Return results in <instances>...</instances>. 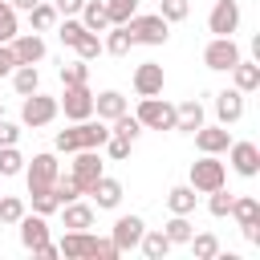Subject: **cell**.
I'll list each match as a JSON object with an SVG mask.
<instances>
[{"label":"cell","instance_id":"1","mask_svg":"<svg viewBox=\"0 0 260 260\" xmlns=\"http://www.w3.org/2000/svg\"><path fill=\"white\" fill-rule=\"evenodd\" d=\"M24 162H28V167H24L20 175H24V183H28V195L53 191V183H57V175H61L57 154H53V150H41V154H32V158H24Z\"/></svg>","mask_w":260,"mask_h":260},{"label":"cell","instance_id":"2","mask_svg":"<svg viewBox=\"0 0 260 260\" xmlns=\"http://www.w3.org/2000/svg\"><path fill=\"white\" fill-rule=\"evenodd\" d=\"M126 28H130L134 45H167V37H171V24L158 12H134L126 20Z\"/></svg>","mask_w":260,"mask_h":260},{"label":"cell","instance_id":"3","mask_svg":"<svg viewBox=\"0 0 260 260\" xmlns=\"http://www.w3.org/2000/svg\"><path fill=\"white\" fill-rule=\"evenodd\" d=\"M134 118L142 122V130H175V106H171L167 98H158V93L138 98Z\"/></svg>","mask_w":260,"mask_h":260},{"label":"cell","instance_id":"4","mask_svg":"<svg viewBox=\"0 0 260 260\" xmlns=\"http://www.w3.org/2000/svg\"><path fill=\"white\" fill-rule=\"evenodd\" d=\"M61 114V106H57V98H49V93H28L24 102H20V126H32V130H41V126H49L53 118Z\"/></svg>","mask_w":260,"mask_h":260},{"label":"cell","instance_id":"5","mask_svg":"<svg viewBox=\"0 0 260 260\" xmlns=\"http://www.w3.org/2000/svg\"><path fill=\"white\" fill-rule=\"evenodd\" d=\"M223 183H228V167L219 162V154H203V158L191 162V187L199 195H207V191H215Z\"/></svg>","mask_w":260,"mask_h":260},{"label":"cell","instance_id":"6","mask_svg":"<svg viewBox=\"0 0 260 260\" xmlns=\"http://www.w3.org/2000/svg\"><path fill=\"white\" fill-rule=\"evenodd\" d=\"M240 57H244V53H240L236 37H211V41H207V49H203V65H207V69H215V73H228Z\"/></svg>","mask_w":260,"mask_h":260},{"label":"cell","instance_id":"7","mask_svg":"<svg viewBox=\"0 0 260 260\" xmlns=\"http://www.w3.org/2000/svg\"><path fill=\"white\" fill-rule=\"evenodd\" d=\"M57 106L65 110L69 122L93 118V89H89V81H85V85H65V93L57 98Z\"/></svg>","mask_w":260,"mask_h":260},{"label":"cell","instance_id":"8","mask_svg":"<svg viewBox=\"0 0 260 260\" xmlns=\"http://www.w3.org/2000/svg\"><path fill=\"white\" fill-rule=\"evenodd\" d=\"M102 175V150H73V162H69V179L81 187V195L93 187V179Z\"/></svg>","mask_w":260,"mask_h":260},{"label":"cell","instance_id":"9","mask_svg":"<svg viewBox=\"0 0 260 260\" xmlns=\"http://www.w3.org/2000/svg\"><path fill=\"white\" fill-rule=\"evenodd\" d=\"M240 28V4L236 0H215L207 12V32L211 37H232Z\"/></svg>","mask_w":260,"mask_h":260},{"label":"cell","instance_id":"10","mask_svg":"<svg viewBox=\"0 0 260 260\" xmlns=\"http://www.w3.org/2000/svg\"><path fill=\"white\" fill-rule=\"evenodd\" d=\"M223 154H228V162H232L236 175H244V179H256L260 175V146L256 142H232Z\"/></svg>","mask_w":260,"mask_h":260},{"label":"cell","instance_id":"11","mask_svg":"<svg viewBox=\"0 0 260 260\" xmlns=\"http://www.w3.org/2000/svg\"><path fill=\"white\" fill-rule=\"evenodd\" d=\"M142 232H146L142 215H118V219H114V228H110V240H114V248H118V252H134V248H138V240H142Z\"/></svg>","mask_w":260,"mask_h":260},{"label":"cell","instance_id":"12","mask_svg":"<svg viewBox=\"0 0 260 260\" xmlns=\"http://www.w3.org/2000/svg\"><path fill=\"white\" fill-rule=\"evenodd\" d=\"M16 228H20V244H24L28 252H41V248L49 244V215H37V211L28 215V211H24V215L16 219Z\"/></svg>","mask_w":260,"mask_h":260},{"label":"cell","instance_id":"13","mask_svg":"<svg viewBox=\"0 0 260 260\" xmlns=\"http://www.w3.org/2000/svg\"><path fill=\"white\" fill-rule=\"evenodd\" d=\"M8 45H12V53H16V65H37V61H45V53H49V45H45L41 32H16Z\"/></svg>","mask_w":260,"mask_h":260},{"label":"cell","instance_id":"14","mask_svg":"<svg viewBox=\"0 0 260 260\" xmlns=\"http://www.w3.org/2000/svg\"><path fill=\"white\" fill-rule=\"evenodd\" d=\"M73 138H77V150H102V142L110 138V122L81 118V122H73Z\"/></svg>","mask_w":260,"mask_h":260},{"label":"cell","instance_id":"15","mask_svg":"<svg viewBox=\"0 0 260 260\" xmlns=\"http://www.w3.org/2000/svg\"><path fill=\"white\" fill-rule=\"evenodd\" d=\"M57 248L69 260H98V236L93 232H65Z\"/></svg>","mask_w":260,"mask_h":260},{"label":"cell","instance_id":"16","mask_svg":"<svg viewBox=\"0 0 260 260\" xmlns=\"http://www.w3.org/2000/svg\"><path fill=\"white\" fill-rule=\"evenodd\" d=\"M85 195H89V199H93V203H98L102 211H114V207L122 203V183H118V179H110V175L102 171V175L93 179V187H89Z\"/></svg>","mask_w":260,"mask_h":260},{"label":"cell","instance_id":"17","mask_svg":"<svg viewBox=\"0 0 260 260\" xmlns=\"http://www.w3.org/2000/svg\"><path fill=\"white\" fill-rule=\"evenodd\" d=\"M162 65L158 61H142L138 69H134V93L138 98H150V93H162Z\"/></svg>","mask_w":260,"mask_h":260},{"label":"cell","instance_id":"18","mask_svg":"<svg viewBox=\"0 0 260 260\" xmlns=\"http://www.w3.org/2000/svg\"><path fill=\"white\" fill-rule=\"evenodd\" d=\"M215 118H219V126H232V122L244 118V93H240L236 85L215 93Z\"/></svg>","mask_w":260,"mask_h":260},{"label":"cell","instance_id":"19","mask_svg":"<svg viewBox=\"0 0 260 260\" xmlns=\"http://www.w3.org/2000/svg\"><path fill=\"white\" fill-rule=\"evenodd\" d=\"M195 146H199V154H223L228 146H232V134H228V126H199L195 130Z\"/></svg>","mask_w":260,"mask_h":260},{"label":"cell","instance_id":"20","mask_svg":"<svg viewBox=\"0 0 260 260\" xmlns=\"http://www.w3.org/2000/svg\"><path fill=\"white\" fill-rule=\"evenodd\" d=\"M57 211H61V223H65V232H89V228H93V207H89V203H81V199H73V203H61Z\"/></svg>","mask_w":260,"mask_h":260},{"label":"cell","instance_id":"21","mask_svg":"<svg viewBox=\"0 0 260 260\" xmlns=\"http://www.w3.org/2000/svg\"><path fill=\"white\" fill-rule=\"evenodd\" d=\"M228 73H232V85H236L240 93H252V89H260V65H256V61H244V57H240V61H236Z\"/></svg>","mask_w":260,"mask_h":260},{"label":"cell","instance_id":"22","mask_svg":"<svg viewBox=\"0 0 260 260\" xmlns=\"http://www.w3.org/2000/svg\"><path fill=\"white\" fill-rule=\"evenodd\" d=\"M93 114L102 122H114L118 114H126V98L118 89H102V93H93Z\"/></svg>","mask_w":260,"mask_h":260},{"label":"cell","instance_id":"23","mask_svg":"<svg viewBox=\"0 0 260 260\" xmlns=\"http://www.w3.org/2000/svg\"><path fill=\"white\" fill-rule=\"evenodd\" d=\"M77 20H81L89 32H106V28H110V12H106V0H85V4H81V12H77Z\"/></svg>","mask_w":260,"mask_h":260},{"label":"cell","instance_id":"24","mask_svg":"<svg viewBox=\"0 0 260 260\" xmlns=\"http://www.w3.org/2000/svg\"><path fill=\"white\" fill-rule=\"evenodd\" d=\"M203 126V106L195 102V98H187L183 106H175V130H183V134H195Z\"/></svg>","mask_w":260,"mask_h":260},{"label":"cell","instance_id":"25","mask_svg":"<svg viewBox=\"0 0 260 260\" xmlns=\"http://www.w3.org/2000/svg\"><path fill=\"white\" fill-rule=\"evenodd\" d=\"M195 199H199V191H195L191 183H179V187L167 191V207H171V215H191V211H195Z\"/></svg>","mask_w":260,"mask_h":260},{"label":"cell","instance_id":"26","mask_svg":"<svg viewBox=\"0 0 260 260\" xmlns=\"http://www.w3.org/2000/svg\"><path fill=\"white\" fill-rule=\"evenodd\" d=\"M240 228H248V223H260V199L256 195H232V211H228Z\"/></svg>","mask_w":260,"mask_h":260},{"label":"cell","instance_id":"27","mask_svg":"<svg viewBox=\"0 0 260 260\" xmlns=\"http://www.w3.org/2000/svg\"><path fill=\"white\" fill-rule=\"evenodd\" d=\"M138 248H142V256H146V260H162L175 244L167 240V232H162V228H146V232H142V240H138Z\"/></svg>","mask_w":260,"mask_h":260},{"label":"cell","instance_id":"28","mask_svg":"<svg viewBox=\"0 0 260 260\" xmlns=\"http://www.w3.org/2000/svg\"><path fill=\"white\" fill-rule=\"evenodd\" d=\"M102 49H106L110 57H126V53L134 49V37H130V28H126V24H110V28H106V41H102Z\"/></svg>","mask_w":260,"mask_h":260},{"label":"cell","instance_id":"29","mask_svg":"<svg viewBox=\"0 0 260 260\" xmlns=\"http://www.w3.org/2000/svg\"><path fill=\"white\" fill-rule=\"evenodd\" d=\"M8 77H12V85H16V93H20V98H28V93H37V89H41V73H37V65H16Z\"/></svg>","mask_w":260,"mask_h":260},{"label":"cell","instance_id":"30","mask_svg":"<svg viewBox=\"0 0 260 260\" xmlns=\"http://www.w3.org/2000/svg\"><path fill=\"white\" fill-rule=\"evenodd\" d=\"M28 24H32V32H45V28H53V24H57V8H53L49 0L32 4V8H28Z\"/></svg>","mask_w":260,"mask_h":260},{"label":"cell","instance_id":"31","mask_svg":"<svg viewBox=\"0 0 260 260\" xmlns=\"http://www.w3.org/2000/svg\"><path fill=\"white\" fill-rule=\"evenodd\" d=\"M110 134H118V138H126V142H134V138L142 134V122H138V118H134V114L126 110V114H118V118L110 122Z\"/></svg>","mask_w":260,"mask_h":260},{"label":"cell","instance_id":"32","mask_svg":"<svg viewBox=\"0 0 260 260\" xmlns=\"http://www.w3.org/2000/svg\"><path fill=\"white\" fill-rule=\"evenodd\" d=\"M187 244H191L195 260H215V256H219V240H215L211 232H199V236H191Z\"/></svg>","mask_w":260,"mask_h":260},{"label":"cell","instance_id":"33","mask_svg":"<svg viewBox=\"0 0 260 260\" xmlns=\"http://www.w3.org/2000/svg\"><path fill=\"white\" fill-rule=\"evenodd\" d=\"M89 81V61H65L61 65V85H85Z\"/></svg>","mask_w":260,"mask_h":260},{"label":"cell","instance_id":"34","mask_svg":"<svg viewBox=\"0 0 260 260\" xmlns=\"http://www.w3.org/2000/svg\"><path fill=\"white\" fill-rule=\"evenodd\" d=\"M162 232H167V240H171V244H187V240L195 236V228H191V219H187V215H171Z\"/></svg>","mask_w":260,"mask_h":260},{"label":"cell","instance_id":"35","mask_svg":"<svg viewBox=\"0 0 260 260\" xmlns=\"http://www.w3.org/2000/svg\"><path fill=\"white\" fill-rule=\"evenodd\" d=\"M24 171V154L16 146H0V179H12Z\"/></svg>","mask_w":260,"mask_h":260},{"label":"cell","instance_id":"36","mask_svg":"<svg viewBox=\"0 0 260 260\" xmlns=\"http://www.w3.org/2000/svg\"><path fill=\"white\" fill-rule=\"evenodd\" d=\"M158 4V16L167 20V24H179V20H187V12H191V0H154Z\"/></svg>","mask_w":260,"mask_h":260},{"label":"cell","instance_id":"37","mask_svg":"<svg viewBox=\"0 0 260 260\" xmlns=\"http://www.w3.org/2000/svg\"><path fill=\"white\" fill-rule=\"evenodd\" d=\"M73 49H77V57H81V61H98V57L106 53V49H102V37H98V32H89V28L81 32V41H77Z\"/></svg>","mask_w":260,"mask_h":260},{"label":"cell","instance_id":"38","mask_svg":"<svg viewBox=\"0 0 260 260\" xmlns=\"http://www.w3.org/2000/svg\"><path fill=\"white\" fill-rule=\"evenodd\" d=\"M16 32H20V24H16V8H12L8 0H0V45H8Z\"/></svg>","mask_w":260,"mask_h":260},{"label":"cell","instance_id":"39","mask_svg":"<svg viewBox=\"0 0 260 260\" xmlns=\"http://www.w3.org/2000/svg\"><path fill=\"white\" fill-rule=\"evenodd\" d=\"M211 199H207V211L215 215V219H223L228 211H232V191H228V183L223 187H215V191H207Z\"/></svg>","mask_w":260,"mask_h":260},{"label":"cell","instance_id":"40","mask_svg":"<svg viewBox=\"0 0 260 260\" xmlns=\"http://www.w3.org/2000/svg\"><path fill=\"white\" fill-rule=\"evenodd\" d=\"M106 12H110V24H126L138 12V0H106Z\"/></svg>","mask_w":260,"mask_h":260},{"label":"cell","instance_id":"41","mask_svg":"<svg viewBox=\"0 0 260 260\" xmlns=\"http://www.w3.org/2000/svg\"><path fill=\"white\" fill-rule=\"evenodd\" d=\"M81 32H85V24H81L77 16H65V20H61V28H57V37H61V45H65V49H73V45L81 41Z\"/></svg>","mask_w":260,"mask_h":260},{"label":"cell","instance_id":"42","mask_svg":"<svg viewBox=\"0 0 260 260\" xmlns=\"http://www.w3.org/2000/svg\"><path fill=\"white\" fill-rule=\"evenodd\" d=\"M24 215V199L20 195H0V223H16Z\"/></svg>","mask_w":260,"mask_h":260},{"label":"cell","instance_id":"43","mask_svg":"<svg viewBox=\"0 0 260 260\" xmlns=\"http://www.w3.org/2000/svg\"><path fill=\"white\" fill-rule=\"evenodd\" d=\"M53 195H57V203H73V199H81V187H77L69 175H57V183H53Z\"/></svg>","mask_w":260,"mask_h":260},{"label":"cell","instance_id":"44","mask_svg":"<svg viewBox=\"0 0 260 260\" xmlns=\"http://www.w3.org/2000/svg\"><path fill=\"white\" fill-rule=\"evenodd\" d=\"M130 146H134V142H126V138H118V134H110V138L102 142V150H106V154H110L114 162H122V158H130Z\"/></svg>","mask_w":260,"mask_h":260},{"label":"cell","instance_id":"45","mask_svg":"<svg viewBox=\"0 0 260 260\" xmlns=\"http://www.w3.org/2000/svg\"><path fill=\"white\" fill-rule=\"evenodd\" d=\"M57 207H61V203H57L53 191H37V195H32V211H37V215H53Z\"/></svg>","mask_w":260,"mask_h":260},{"label":"cell","instance_id":"46","mask_svg":"<svg viewBox=\"0 0 260 260\" xmlns=\"http://www.w3.org/2000/svg\"><path fill=\"white\" fill-rule=\"evenodd\" d=\"M53 150H57V154H73V150H77L73 126H69V130H57V138H53Z\"/></svg>","mask_w":260,"mask_h":260},{"label":"cell","instance_id":"47","mask_svg":"<svg viewBox=\"0 0 260 260\" xmlns=\"http://www.w3.org/2000/svg\"><path fill=\"white\" fill-rule=\"evenodd\" d=\"M16 142H20V126L0 118V146H16Z\"/></svg>","mask_w":260,"mask_h":260},{"label":"cell","instance_id":"48","mask_svg":"<svg viewBox=\"0 0 260 260\" xmlns=\"http://www.w3.org/2000/svg\"><path fill=\"white\" fill-rule=\"evenodd\" d=\"M118 256H122V252L114 248V240H110V236H98V260H118Z\"/></svg>","mask_w":260,"mask_h":260},{"label":"cell","instance_id":"49","mask_svg":"<svg viewBox=\"0 0 260 260\" xmlns=\"http://www.w3.org/2000/svg\"><path fill=\"white\" fill-rule=\"evenodd\" d=\"M16 69V53H12V45H0V77H8Z\"/></svg>","mask_w":260,"mask_h":260},{"label":"cell","instance_id":"50","mask_svg":"<svg viewBox=\"0 0 260 260\" xmlns=\"http://www.w3.org/2000/svg\"><path fill=\"white\" fill-rule=\"evenodd\" d=\"M81 4H85V0H53L57 16H77V12H81Z\"/></svg>","mask_w":260,"mask_h":260},{"label":"cell","instance_id":"51","mask_svg":"<svg viewBox=\"0 0 260 260\" xmlns=\"http://www.w3.org/2000/svg\"><path fill=\"white\" fill-rule=\"evenodd\" d=\"M240 232H244L248 244H260V223H248V228H240Z\"/></svg>","mask_w":260,"mask_h":260},{"label":"cell","instance_id":"52","mask_svg":"<svg viewBox=\"0 0 260 260\" xmlns=\"http://www.w3.org/2000/svg\"><path fill=\"white\" fill-rule=\"evenodd\" d=\"M8 4H12L16 12H28V8H32V4H41V0H8Z\"/></svg>","mask_w":260,"mask_h":260},{"label":"cell","instance_id":"53","mask_svg":"<svg viewBox=\"0 0 260 260\" xmlns=\"http://www.w3.org/2000/svg\"><path fill=\"white\" fill-rule=\"evenodd\" d=\"M0 118H4V102H0Z\"/></svg>","mask_w":260,"mask_h":260}]
</instances>
